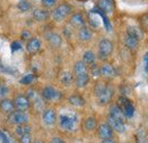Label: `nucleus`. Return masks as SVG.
I'll return each instance as SVG.
<instances>
[{"instance_id": "obj_28", "label": "nucleus", "mask_w": 148, "mask_h": 143, "mask_svg": "<svg viewBox=\"0 0 148 143\" xmlns=\"http://www.w3.org/2000/svg\"><path fill=\"white\" fill-rule=\"evenodd\" d=\"M121 108H122V110H123V114H124V116H125V118H131V117L134 116V114H135V107L132 106L131 101L128 102V103H125V105L122 106Z\"/></svg>"}, {"instance_id": "obj_37", "label": "nucleus", "mask_w": 148, "mask_h": 143, "mask_svg": "<svg viewBox=\"0 0 148 143\" xmlns=\"http://www.w3.org/2000/svg\"><path fill=\"white\" fill-rule=\"evenodd\" d=\"M22 39L23 40H29V39H32V34H31V32L29 31H23L22 32Z\"/></svg>"}, {"instance_id": "obj_29", "label": "nucleus", "mask_w": 148, "mask_h": 143, "mask_svg": "<svg viewBox=\"0 0 148 143\" xmlns=\"http://www.w3.org/2000/svg\"><path fill=\"white\" fill-rule=\"evenodd\" d=\"M95 53L93 52V51H86L85 53H84V56H83V61L86 64L87 66L89 65H92V64H94L95 62Z\"/></svg>"}, {"instance_id": "obj_39", "label": "nucleus", "mask_w": 148, "mask_h": 143, "mask_svg": "<svg viewBox=\"0 0 148 143\" xmlns=\"http://www.w3.org/2000/svg\"><path fill=\"white\" fill-rule=\"evenodd\" d=\"M22 48V44L18 42V41H14L12 43V51H17V50H19Z\"/></svg>"}, {"instance_id": "obj_7", "label": "nucleus", "mask_w": 148, "mask_h": 143, "mask_svg": "<svg viewBox=\"0 0 148 143\" xmlns=\"http://www.w3.org/2000/svg\"><path fill=\"white\" fill-rule=\"evenodd\" d=\"M14 105H15V109L19 111H27L31 108V101L26 95L19 94L16 95L14 100Z\"/></svg>"}, {"instance_id": "obj_1", "label": "nucleus", "mask_w": 148, "mask_h": 143, "mask_svg": "<svg viewBox=\"0 0 148 143\" xmlns=\"http://www.w3.org/2000/svg\"><path fill=\"white\" fill-rule=\"evenodd\" d=\"M95 95L97 99V103L101 106H105L108 103H110L114 94V90L111 85L104 83H97L95 85Z\"/></svg>"}, {"instance_id": "obj_8", "label": "nucleus", "mask_w": 148, "mask_h": 143, "mask_svg": "<svg viewBox=\"0 0 148 143\" xmlns=\"http://www.w3.org/2000/svg\"><path fill=\"white\" fill-rule=\"evenodd\" d=\"M108 124L110 125L113 131L118 132V133H123L125 132V125H124L123 120H120V119L115 118V117H112L109 115L108 117Z\"/></svg>"}, {"instance_id": "obj_17", "label": "nucleus", "mask_w": 148, "mask_h": 143, "mask_svg": "<svg viewBox=\"0 0 148 143\" xmlns=\"http://www.w3.org/2000/svg\"><path fill=\"white\" fill-rule=\"evenodd\" d=\"M50 17V12L47 9H42V8H37L33 12V18L37 22H45L48 21Z\"/></svg>"}, {"instance_id": "obj_38", "label": "nucleus", "mask_w": 148, "mask_h": 143, "mask_svg": "<svg viewBox=\"0 0 148 143\" xmlns=\"http://www.w3.org/2000/svg\"><path fill=\"white\" fill-rule=\"evenodd\" d=\"M0 139H1V142L2 143H10L8 136L6 135V133H3L2 131H0Z\"/></svg>"}, {"instance_id": "obj_42", "label": "nucleus", "mask_w": 148, "mask_h": 143, "mask_svg": "<svg viewBox=\"0 0 148 143\" xmlns=\"http://www.w3.org/2000/svg\"><path fill=\"white\" fill-rule=\"evenodd\" d=\"M51 143H66L60 137H58V136H54V137H52V140H51Z\"/></svg>"}, {"instance_id": "obj_6", "label": "nucleus", "mask_w": 148, "mask_h": 143, "mask_svg": "<svg viewBox=\"0 0 148 143\" xmlns=\"http://www.w3.org/2000/svg\"><path fill=\"white\" fill-rule=\"evenodd\" d=\"M42 98L47 101H58L61 98V93L56 87L49 85L42 90Z\"/></svg>"}, {"instance_id": "obj_14", "label": "nucleus", "mask_w": 148, "mask_h": 143, "mask_svg": "<svg viewBox=\"0 0 148 143\" xmlns=\"http://www.w3.org/2000/svg\"><path fill=\"white\" fill-rule=\"evenodd\" d=\"M45 39H47V41L49 42L50 44L54 48H59L62 43L61 36L59 35L58 33H56V32H49V33H47Z\"/></svg>"}, {"instance_id": "obj_20", "label": "nucleus", "mask_w": 148, "mask_h": 143, "mask_svg": "<svg viewBox=\"0 0 148 143\" xmlns=\"http://www.w3.org/2000/svg\"><path fill=\"white\" fill-rule=\"evenodd\" d=\"M123 41H124L125 47L128 48V49H130L131 51H135V50H137L138 47H139V40L136 39V37H134V36H131V35L125 34Z\"/></svg>"}, {"instance_id": "obj_27", "label": "nucleus", "mask_w": 148, "mask_h": 143, "mask_svg": "<svg viewBox=\"0 0 148 143\" xmlns=\"http://www.w3.org/2000/svg\"><path fill=\"white\" fill-rule=\"evenodd\" d=\"M31 126H28L27 124H23V125H17V127L15 128V133L18 135V136H22L25 134H31Z\"/></svg>"}, {"instance_id": "obj_18", "label": "nucleus", "mask_w": 148, "mask_h": 143, "mask_svg": "<svg viewBox=\"0 0 148 143\" xmlns=\"http://www.w3.org/2000/svg\"><path fill=\"white\" fill-rule=\"evenodd\" d=\"M92 37H93V32L88 27L83 26V27L79 28V31H78V39L82 42H88V41L92 40Z\"/></svg>"}, {"instance_id": "obj_25", "label": "nucleus", "mask_w": 148, "mask_h": 143, "mask_svg": "<svg viewBox=\"0 0 148 143\" xmlns=\"http://www.w3.org/2000/svg\"><path fill=\"white\" fill-rule=\"evenodd\" d=\"M96 126H97V121H96L95 117H88L84 121V127L88 132H93L96 128Z\"/></svg>"}, {"instance_id": "obj_11", "label": "nucleus", "mask_w": 148, "mask_h": 143, "mask_svg": "<svg viewBox=\"0 0 148 143\" xmlns=\"http://www.w3.org/2000/svg\"><path fill=\"white\" fill-rule=\"evenodd\" d=\"M99 75L103 76L104 78H113L116 75V72L114 67L110 64H103L99 67Z\"/></svg>"}, {"instance_id": "obj_24", "label": "nucleus", "mask_w": 148, "mask_h": 143, "mask_svg": "<svg viewBox=\"0 0 148 143\" xmlns=\"http://www.w3.org/2000/svg\"><path fill=\"white\" fill-rule=\"evenodd\" d=\"M89 80H90L89 74H87V75H83V76H78V77H75L76 86H77V87H79V89H83V87H85L87 84L89 83Z\"/></svg>"}, {"instance_id": "obj_3", "label": "nucleus", "mask_w": 148, "mask_h": 143, "mask_svg": "<svg viewBox=\"0 0 148 143\" xmlns=\"http://www.w3.org/2000/svg\"><path fill=\"white\" fill-rule=\"evenodd\" d=\"M70 12H71V6L63 2V3H60L59 6H57L53 9L51 16H52L53 21H56V22H62Z\"/></svg>"}, {"instance_id": "obj_32", "label": "nucleus", "mask_w": 148, "mask_h": 143, "mask_svg": "<svg viewBox=\"0 0 148 143\" xmlns=\"http://www.w3.org/2000/svg\"><path fill=\"white\" fill-rule=\"evenodd\" d=\"M34 80H35L34 74H27V75L23 76L19 80V83L22 84V85H29V84H32L34 82Z\"/></svg>"}, {"instance_id": "obj_16", "label": "nucleus", "mask_w": 148, "mask_h": 143, "mask_svg": "<svg viewBox=\"0 0 148 143\" xmlns=\"http://www.w3.org/2000/svg\"><path fill=\"white\" fill-rule=\"evenodd\" d=\"M99 10L104 14H111L114 9V2L113 0H99L97 2Z\"/></svg>"}, {"instance_id": "obj_30", "label": "nucleus", "mask_w": 148, "mask_h": 143, "mask_svg": "<svg viewBox=\"0 0 148 143\" xmlns=\"http://www.w3.org/2000/svg\"><path fill=\"white\" fill-rule=\"evenodd\" d=\"M127 34L134 36V37H136L138 40H140V39H141V35H143L141 31H140L138 27H135V26H129V27L127 28Z\"/></svg>"}, {"instance_id": "obj_43", "label": "nucleus", "mask_w": 148, "mask_h": 143, "mask_svg": "<svg viewBox=\"0 0 148 143\" xmlns=\"http://www.w3.org/2000/svg\"><path fill=\"white\" fill-rule=\"evenodd\" d=\"M102 143H116L113 139H106V140H102Z\"/></svg>"}, {"instance_id": "obj_9", "label": "nucleus", "mask_w": 148, "mask_h": 143, "mask_svg": "<svg viewBox=\"0 0 148 143\" xmlns=\"http://www.w3.org/2000/svg\"><path fill=\"white\" fill-rule=\"evenodd\" d=\"M42 119H43V123L47 125V126H53L56 120H57V115H56V111L54 109L52 108H48L43 111V116H42Z\"/></svg>"}, {"instance_id": "obj_10", "label": "nucleus", "mask_w": 148, "mask_h": 143, "mask_svg": "<svg viewBox=\"0 0 148 143\" xmlns=\"http://www.w3.org/2000/svg\"><path fill=\"white\" fill-rule=\"evenodd\" d=\"M99 136L101 140H106L113 137V130L110 127L108 123L101 124L99 126Z\"/></svg>"}, {"instance_id": "obj_2", "label": "nucleus", "mask_w": 148, "mask_h": 143, "mask_svg": "<svg viewBox=\"0 0 148 143\" xmlns=\"http://www.w3.org/2000/svg\"><path fill=\"white\" fill-rule=\"evenodd\" d=\"M59 127L66 132H74L78 127V116L71 112V111H67V112H62L59 115Z\"/></svg>"}, {"instance_id": "obj_35", "label": "nucleus", "mask_w": 148, "mask_h": 143, "mask_svg": "<svg viewBox=\"0 0 148 143\" xmlns=\"http://www.w3.org/2000/svg\"><path fill=\"white\" fill-rule=\"evenodd\" d=\"M56 3H57V0H42V5L47 8L53 7Z\"/></svg>"}, {"instance_id": "obj_40", "label": "nucleus", "mask_w": 148, "mask_h": 143, "mask_svg": "<svg viewBox=\"0 0 148 143\" xmlns=\"http://www.w3.org/2000/svg\"><path fill=\"white\" fill-rule=\"evenodd\" d=\"M0 72H5V73H8V74H12L14 71H12L10 67H7V66L0 64Z\"/></svg>"}, {"instance_id": "obj_19", "label": "nucleus", "mask_w": 148, "mask_h": 143, "mask_svg": "<svg viewBox=\"0 0 148 143\" xmlns=\"http://www.w3.org/2000/svg\"><path fill=\"white\" fill-rule=\"evenodd\" d=\"M70 24L76 28H80L85 26V18L80 12H76L70 17Z\"/></svg>"}, {"instance_id": "obj_4", "label": "nucleus", "mask_w": 148, "mask_h": 143, "mask_svg": "<svg viewBox=\"0 0 148 143\" xmlns=\"http://www.w3.org/2000/svg\"><path fill=\"white\" fill-rule=\"evenodd\" d=\"M8 120L9 123H12L14 125H23V124H27L29 117L26 114V111H19V110H15L12 114L8 115Z\"/></svg>"}, {"instance_id": "obj_33", "label": "nucleus", "mask_w": 148, "mask_h": 143, "mask_svg": "<svg viewBox=\"0 0 148 143\" xmlns=\"http://www.w3.org/2000/svg\"><path fill=\"white\" fill-rule=\"evenodd\" d=\"M9 93V89L5 84H0V99L6 98V95Z\"/></svg>"}, {"instance_id": "obj_13", "label": "nucleus", "mask_w": 148, "mask_h": 143, "mask_svg": "<svg viewBox=\"0 0 148 143\" xmlns=\"http://www.w3.org/2000/svg\"><path fill=\"white\" fill-rule=\"evenodd\" d=\"M0 110L3 112V114H12V111H15V105H14V101H12L10 99H7V98H3L0 100Z\"/></svg>"}, {"instance_id": "obj_15", "label": "nucleus", "mask_w": 148, "mask_h": 143, "mask_svg": "<svg viewBox=\"0 0 148 143\" xmlns=\"http://www.w3.org/2000/svg\"><path fill=\"white\" fill-rule=\"evenodd\" d=\"M74 74L75 77H78V76H83V75H87L89 74L88 71V67L87 65L82 60V61H77L74 66Z\"/></svg>"}, {"instance_id": "obj_41", "label": "nucleus", "mask_w": 148, "mask_h": 143, "mask_svg": "<svg viewBox=\"0 0 148 143\" xmlns=\"http://www.w3.org/2000/svg\"><path fill=\"white\" fill-rule=\"evenodd\" d=\"M144 68L146 72H148V51L144 56Z\"/></svg>"}, {"instance_id": "obj_21", "label": "nucleus", "mask_w": 148, "mask_h": 143, "mask_svg": "<svg viewBox=\"0 0 148 143\" xmlns=\"http://www.w3.org/2000/svg\"><path fill=\"white\" fill-rule=\"evenodd\" d=\"M110 116L115 117V118L120 119V120H123V121L124 118H125L123 110H122V108L120 107L119 105H112L111 107H110Z\"/></svg>"}, {"instance_id": "obj_5", "label": "nucleus", "mask_w": 148, "mask_h": 143, "mask_svg": "<svg viewBox=\"0 0 148 143\" xmlns=\"http://www.w3.org/2000/svg\"><path fill=\"white\" fill-rule=\"evenodd\" d=\"M113 51V43L108 39L101 40L99 43V56L101 59H105L110 57Z\"/></svg>"}, {"instance_id": "obj_23", "label": "nucleus", "mask_w": 148, "mask_h": 143, "mask_svg": "<svg viewBox=\"0 0 148 143\" xmlns=\"http://www.w3.org/2000/svg\"><path fill=\"white\" fill-rule=\"evenodd\" d=\"M68 102L74 107H83L85 106V99L78 94H73L68 98Z\"/></svg>"}, {"instance_id": "obj_12", "label": "nucleus", "mask_w": 148, "mask_h": 143, "mask_svg": "<svg viewBox=\"0 0 148 143\" xmlns=\"http://www.w3.org/2000/svg\"><path fill=\"white\" fill-rule=\"evenodd\" d=\"M26 49L28 51V53L31 55H35L40 51L41 49V41L37 39V37H32L27 41L26 43Z\"/></svg>"}, {"instance_id": "obj_26", "label": "nucleus", "mask_w": 148, "mask_h": 143, "mask_svg": "<svg viewBox=\"0 0 148 143\" xmlns=\"http://www.w3.org/2000/svg\"><path fill=\"white\" fill-rule=\"evenodd\" d=\"M137 143H148V133L145 128L138 130L136 134Z\"/></svg>"}, {"instance_id": "obj_44", "label": "nucleus", "mask_w": 148, "mask_h": 143, "mask_svg": "<svg viewBox=\"0 0 148 143\" xmlns=\"http://www.w3.org/2000/svg\"><path fill=\"white\" fill-rule=\"evenodd\" d=\"M34 143H43V142H42V141H35Z\"/></svg>"}, {"instance_id": "obj_31", "label": "nucleus", "mask_w": 148, "mask_h": 143, "mask_svg": "<svg viewBox=\"0 0 148 143\" xmlns=\"http://www.w3.org/2000/svg\"><path fill=\"white\" fill-rule=\"evenodd\" d=\"M17 8H18V10H21V12H28V10H31V8H32V5L27 1V0H19V2L17 3Z\"/></svg>"}, {"instance_id": "obj_36", "label": "nucleus", "mask_w": 148, "mask_h": 143, "mask_svg": "<svg viewBox=\"0 0 148 143\" xmlns=\"http://www.w3.org/2000/svg\"><path fill=\"white\" fill-rule=\"evenodd\" d=\"M90 66H92V68H90V73H92V75H93V76H99V68L96 66V64L94 62V64H92Z\"/></svg>"}, {"instance_id": "obj_22", "label": "nucleus", "mask_w": 148, "mask_h": 143, "mask_svg": "<svg viewBox=\"0 0 148 143\" xmlns=\"http://www.w3.org/2000/svg\"><path fill=\"white\" fill-rule=\"evenodd\" d=\"M59 80H60V83L64 86H69L71 85V83L74 82V75L68 71H64L62 72L59 76Z\"/></svg>"}, {"instance_id": "obj_34", "label": "nucleus", "mask_w": 148, "mask_h": 143, "mask_svg": "<svg viewBox=\"0 0 148 143\" xmlns=\"http://www.w3.org/2000/svg\"><path fill=\"white\" fill-rule=\"evenodd\" d=\"M19 143H32L31 134H25L19 137Z\"/></svg>"}]
</instances>
